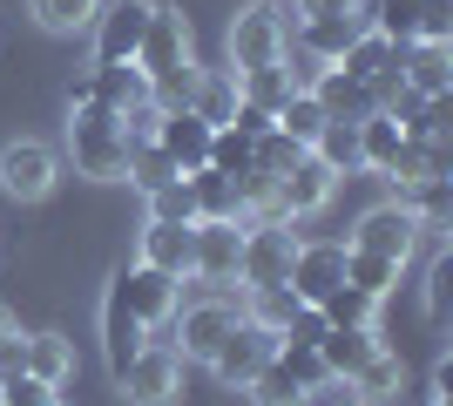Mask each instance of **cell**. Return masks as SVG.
<instances>
[{"label":"cell","instance_id":"6da1fadb","mask_svg":"<svg viewBox=\"0 0 453 406\" xmlns=\"http://www.w3.org/2000/svg\"><path fill=\"white\" fill-rule=\"evenodd\" d=\"M135 68L150 75V96L163 102V109L189 102V81H196V34H189L183 7H156V0H150V27H142Z\"/></svg>","mask_w":453,"mask_h":406},{"label":"cell","instance_id":"7a4b0ae2","mask_svg":"<svg viewBox=\"0 0 453 406\" xmlns=\"http://www.w3.org/2000/svg\"><path fill=\"white\" fill-rule=\"evenodd\" d=\"M68 156H75V176H88V183H122V163H129L122 116L102 102L68 109Z\"/></svg>","mask_w":453,"mask_h":406},{"label":"cell","instance_id":"3957f363","mask_svg":"<svg viewBox=\"0 0 453 406\" xmlns=\"http://www.w3.org/2000/svg\"><path fill=\"white\" fill-rule=\"evenodd\" d=\"M284 41H291V7H284V0H250V7L230 14L224 68H230V75L271 68V61H284Z\"/></svg>","mask_w":453,"mask_h":406},{"label":"cell","instance_id":"277c9868","mask_svg":"<svg viewBox=\"0 0 453 406\" xmlns=\"http://www.w3.org/2000/svg\"><path fill=\"white\" fill-rule=\"evenodd\" d=\"M271 359H278V332H265L257 318H237V326L217 339V352H210L203 366H210V379H217L224 393H244Z\"/></svg>","mask_w":453,"mask_h":406},{"label":"cell","instance_id":"5b68a950","mask_svg":"<svg viewBox=\"0 0 453 406\" xmlns=\"http://www.w3.org/2000/svg\"><path fill=\"white\" fill-rule=\"evenodd\" d=\"M345 244H352V251H372V257H393V264L406 271V257L419 251V211L406 196H386V203L359 211V224H352Z\"/></svg>","mask_w":453,"mask_h":406},{"label":"cell","instance_id":"8992f818","mask_svg":"<svg viewBox=\"0 0 453 406\" xmlns=\"http://www.w3.org/2000/svg\"><path fill=\"white\" fill-rule=\"evenodd\" d=\"M55 183H61V149H55V142L14 135V142L0 149V190L14 196V203H48Z\"/></svg>","mask_w":453,"mask_h":406},{"label":"cell","instance_id":"52a82bcc","mask_svg":"<svg viewBox=\"0 0 453 406\" xmlns=\"http://www.w3.org/2000/svg\"><path fill=\"white\" fill-rule=\"evenodd\" d=\"M115 393H122L129 406H176V400H183V352L150 339L129 366L115 372Z\"/></svg>","mask_w":453,"mask_h":406},{"label":"cell","instance_id":"ba28073f","mask_svg":"<svg viewBox=\"0 0 453 406\" xmlns=\"http://www.w3.org/2000/svg\"><path fill=\"white\" fill-rule=\"evenodd\" d=\"M304 237L284 224V217H257V224H244V264H237V291L250 285H284L291 278V257H298Z\"/></svg>","mask_w":453,"mask_h":406},{"label":"cell","instance_id":"9c48e42d","mask_svg":"<svg viewBox=\"0 0 453 406\" xmlns=\"http://www.w3.org/2000/svg\"><path fill=\"white\" fill-rule=\"evenodd\" d=\"M237 318H244V305H237V298H230V291H203V298H189V305H176V352H183V366L189 359H196V366H203L210 352H217V339H224L230 326H237Z\"/></svg>","mask_w":453,"mask_h":406},{"label":"cell","instance_id":"30bf717a","mask_svg":"<svg viewBox=\"0 0 453 406\" xmlns=\"http://www.w3.org/2000/svg\"><path fill=\"white\" fill-rule=\"evenodd\" d=\"M332 196H339V170H332L319 149H304L298 163H291V170L271 183V203H278L284 224H304V217H319Z\"/></svg>","mask_w":453,"mask_h":406},{"label":"cell","instance_id":"8fae6325","mask_svg":"<svg viewBox=\"0 0 453 406\" xmlns=\"http://www.w3.org/2000/svg\"><path fill=\"white\" fill-rule=\"evenodd\" d=\"M237 264H244V224H237V217H196V264H189V285L230 291L237 285Z\"/></svg>","mask_w":453,"mask_h":406},{"label":"cell","instance_id":"7c38bea8","mask_svg":"<svg viewBox=\"0 0 453 406\" xmlns=\"http://www.w3.org/2000/svg\"><path fill=\"white\" fill-rule=\"evenodd\" d=\"M109 285L122 291V305H129L150 332H163L176 318V305H183V285H176L170 271H156V264H122Z\"/></svg>","mask_w":453,"mask_h":406},{"label":"cell","instance_id":"4fadbf2b","mask_svg":"<svg viewBox=\"0 0 453 406\" xmlns=\"http://www.w3.org/2000/svg\"><path fill=\"white\" fill-rule=\"evenodd\" d=\"M291 298L298 305H325L332 291L345 285V237H319V244H298V257H291Z\"/></svg>","mask_w":453,"mask_h":406},{"label":"cell","instance_id":"5bb4252c","mask_svg":"<svg viewBox=\"0 0 453 406\" xmlns=\"http://www.w3.org/2000/svg\"><path fill=\"white\" fill-rule=\"evenodd\" d=\"M135 264H156V271H170L176 285H189V264H196V224L142 217V237H135Z\"/></svg>","mask_w":453,"mask_h":406},{"label":"cell","instance_id":"9a60e30c","mask_svg":"<svg viewBox=\"0 0 453 406\" xmlns=\"http://www.w3.org/2000/svg\"><path fill=\"white\" fill-rule=\"evenodd\" d=\"M142 27H150V0H109V7H95V20H88L95 61H135Z\"/></svg>","mask_w":453,"mask_h":406},{"label":"cell","instance_id":"2e32d148","mask_svg":"<svg viewBox=\"0 0 453 406\" xmlns=\"http://www.w3.org/2000/svg\"><path fill=\"white\" fill-rule=\"evenodd\" d=\"M156 149L170 156L176 170H203L210 163V122L196 116V109H183V102H176V109H163V122H156Z\"/></svg>","mask_w":453,"mask_h":406},{"label":"cell","instance_id":"e0dca14e","mask_svg":"<svg viewBox=\"0 0 453 406\" xmlns=\"http://www.w3.org/2000/svg\"><path fill=\"white\" fill-rule=\"evenodd\" d=\"M95 326H102V359H109V372H122L135 359V352L150 346V326L135 318L129 305H122V291H102V311H95Z\"/></svg>","mask_w":453,"mask_h":406},{"label":"cell","instance_id":"ac0fdd59","mask_svg":"<svg viewBox=\"0 0 453 406\" xmlns=\"http://www.w3.org/2000/svg\"><path fill=\"white\" fill-rule=\"evenodd\" d=\"M379 346H386V332H379V326H325L319 359H325V372H332V387H345Z\"/></svg>","mask_w":453,"mask_h":406},{"label":"cell","instance_id":"d6986e66","mask_svg":"<svg viewBox=\"0 0 453 406\" xmlns=\"http://www.w3.org/2000/svg\"><path fill=\"white\" fill-rule=\"evenodd\" d=\"M88 88H95V102H102V109H115V116H129V109L156 102V96H150V75H142L135 61H95V68H88Z\"/></svg>","mask_w":453,"mask_h":406},{"label":"cell","instance_id":"ffe728a7","mask_svg":"<svg viewBox=\"0 0 453 406\" xmlns=\"http://www.w3.org/2000/svg\"><path fill=\"white\" fill-rule=\"evenodd\" d=\"M399 81H406L413 96H426V102H447L453 55H447V48H426V41H406V48H399Z\"/></svg>","mask_w":453,"mask_h":406},{"label":"cell","instance_id":"44dd1931","mask_svg":"<svg viewBox=\"0 0 453 406\" xmlns=\"http://www.w3.org/2000/svg\"><path fill=\"white\" fill-rule=\"evenodd\" d=\"M359 27H365V14H325V20H291V41L298 48H311L319 61H339L352 41H359Z\"/></svg>","mask_w":453,"mask_h":406},{"label":"cell","instance_id":"7402d4cb","mask_svg":"<svg viewBox=\"0 0 453 406\" xmlns=\"http://www.w3.org/2000/svg\"><path fill=\"white\" fill-rule=\"evenodd\" d=\"M345 393H359V400H372V406H386L393 393H406V359H399L393 346H379L372 359H365L352 379H345Z\"/></svg>","mask_w":453,"mask_h":406},{"label":"cell","instance_id":"603a6c76","mask_svg":"<svg viewBox=\"0 0 453 406\" xmlns=\"http://www.w3.org/2000/svg\"><path fill=\"white\" fill-rule=\"evenodd\" d=\"M27 372L61 393L75 379V339H68V332H27Z\"/></svg>","mask_w":453,"mask_h":406},{"label":"cell","instance_id":"cb8c5ba5","mask_svg":"<svg viewBox=\"0 0 453 406\" xmlns=\"http://www.w3.org/2000/svg\"><path fill=\"white\" fill-rule=\"evenodd\" d=\"M183 109H196L210 129H217V122H230V109H237V75H230V68H196Z\"/></svg>","mask_w":453,"mask_h":406},{"label":"cell","instance_id":"d4e9b609","mask_svg":"<svg viewBox=\"0 0 453 406\" xmlns=\"http://www.w3.org/2000/svg\"><path fill=\"white\" fill-rule=\"evenodd\" d=\"M189 196H196V217H237L244 224V196H237V183H230L224 170H189Z\"/></svg>","mask_w":453,"mask_h":406},{"label":"cell","instance_id":"484cf974","mask_svg":"<svg viewBox=\"0 0 453 406\" xmlns=\"http://www.w3.org/2000/svg\"><path fill=\"white\" fill-rule=\"evenodd\" d=\"M271 122H278V129L291 135L298 149H311V142H319V129H325L332 116H325V102L311 96V88H291V96H284V109H278Z\"/></svg>","mask_w":453,"mask_h":406},{"label":"cell","instance_id":"4316f807","mask_svg":"<svg viewBox=\"0 0 453 406\" xmlns=\"http://www.w3.org/2000/svg\"><path fill=\"white\" fill-rule=\"evenodd\" d=\"M399 142H406V135H399V122L386 116V109H372V116H359V170H386V163H393L399 156Z\"/></svg>","mask_w":453,"mask_h":406},{"label":"cell","instance_id":"83f0119b","mask_svg":"<svg viewBox=\"0 0 453 406\" xmlns=\"http://www.w3.org/2000/svg\"><path fill=\"white\" fill-rule=\"evenodd\" d=\"M345 285H359L365 298L386 305L393 285H399V264H393V257H372V251H352V244H345Z\"/></svg>","mask_w":453,"mask_h":406},{"label":"cell","instance_id":"f1b7e54d","mask_svg":"<svg viewBox=\"0 0 453 406\" xmlns=\"http://www.w3.org/2000/svg\"><path fill=\"white\" fill-rule=\"evenodd\" d=\"M176 176H183V170H176L156 142H129V163H122V183H129V190L150 196V190H163V183H176Z\"/></svg>","mask_w":453,"mask_h":406},{"label":"cell","instance_id":"f546056e","mask_svg":"<svg viewBox=\"0 0 453 406\" xmlns=\"http://www.w3.org/2000/svg\"><path fill=\"white\" fill-rule=\"evenodd\" d=\"M278 366L291 372V387H298L304 400H319V393H332V372H325L319 346H291V339H278Z\"/></svg>","mask_w":453,"mask_h":406},{"label":"cell","instance_id":"4dcf8cb0","mask_svg":"<svg viewBox=\"0 0 453 406\" xmlns=\"http://www.w3.org/2000/svg\"><path fill=\"white\" fill-rule=\"evenodd\" d=\"M311 149H319L325 163L339 170V183H345V176H359V122L332 116V122H325V129H319V142H311Z\"/></svg>","mask_w":453,"mask_h":406},{"label":"cell","instance_id":"1f68e13d","mask_svg":"<svg viewBox=\"0 0 453 406\" xmlns=\"http://www.w3.org/2000/svg\"><path fill=\"white\" fill-rule=\"evenodd\" d=\"M284 96H291V75H284V61H271V68H250V75H237V102H250V109H265V116H278Z\"/></svg>","mask_w":453,"mask_h":406},{"label":"cell","instance_id":"d6a6232c","mask_svg":"<svg viewBox=\"0 0 453 406\" xmlns=\"http://www.w3.org/2000/svg\"><path fill=\"white\" fill-rule=\"evenodd\" d=\"M237 305H244V318H257L265 332H284L291 311H298V298H291V285H250Z\"/></svg>","mask_w":453,"mask_h":406},{"label":"cell","instance_id":"836d02e7","mask_svg":"<svg viewBox=\"0 0 453 406\" xmlns=\"http://www.w3.org/2000/svg\"><path fill=\"white\" fill-rule=\"evenodd\" d=\"M102 0H27V14L48 27V34H88V20Z\"/></svg>","mask_w":453,"mask_h":406},{"label":"cell","instance_id":"e575fe53","mask_svg":"<svg viewBox=\"0 0 453 406\" xmlns=\"http://www.w3.org/2000/svg\"><path fill=\"white\" fill-rule=\"evenodd\" d=\"M319 311H325V326H379V298H365L359 285H339Z\"/></svg>","mask_w":453,"mask_h":406},{"label":"cell","instance_id":"d590c367","mask_svg":"<svg viewBox=\"0 0 453 406\" xmlns=\"http://www.w3.org/2000/svg\"><path fill=\"white\" fill-rule=\"evenodd\" d=\"M244 393H250V406H304V393L291 387V372H284L278 359H271V366L257 372V379H250Z\"/></svg>","mask_w":453,"mask_h":406},{"label":"cell","instance_id":"8d00e7d4","mask_svg":"<svg viewBox=\"0 0 453 406\" xmlns=\"http://www.w3.org/2000/svg\"><path fill=\"white\" fill-rule=\"evenodd\" d=\"M447 305H453V251L447 244H434V264H426V318H447Z\"/></svg>","mask_w":453,"mask_h":406},{"label":"cell","instance_id":"74e56055","mask_svg":"<svg viewBox=\"0 0 453 406\" xmlns=\"http://www.w3.org/2000/svg\"><path fill=\"white\" fill-rule=\"evenodd\" d=\"M142 203H150V217H170V224H196V196H189V176H176V183L150 190Z\"/></svg>","mask_w":453,"mask_h":406},{"label":"cell","instance_id":"f35d334b","mask_svg":"<svg viewBox=\"0 0 453 406\" xmlns=\"http://www.w3.org/2000/svg\"><path fill=\"white\" fill-rule=\"evenodd\" d=\"M298 156H304V149H298V142H291V135L278 129V122H271V129L257 135V170H265L271 183H278V176L291 170V163H298Z\"/></svg>","mask_w":453,"mask_h":406},{"label":"cell","instance_id":"ab89813d","mask_svg":"<svg viewBox=\"0 0 453 406\" xmlns=\"http://www.w3.org/2000/svg\"><path fill=\"white\" fill-rule=\"evenodd\" d=\"M413 41H426V48H447V41H453V0H419Z\"/></svg>","mask_w":453,"mask_h":406},{"label":"cell","instance_id":"60d3db41","mask_svg":"<svg viewBox=\"0 0 453 406\" xmlns=\"http://www.w3.org/2000/svg\"><path fill=\"white\" fill-rule=\"evenodd\" d=\"M0 400H7V406H55L61 393L48 387V379H35V372H14V379L0 387Z\"/></svg>","mask_w":453,"mask_h":406},{"label":"cell","instance_id":"b9f144b4","mask_svg":"<svg viewBox=\"0 0 453 406\" xmlns=\"http://www.w3.org/2000/svg\"><path fill=\"white\" fill-rule=\"evenodd\" d=\"M278 339H291V346H319V339H325V311L319 305H298V311H291V326H284Z\"/></svg>","mask_w":453,"mask_h":406},{"label":"cell","instance_id":"7bdbcfd3","mask_svg":"<svg viewBox=\"0 0 453 406\" xmlns=\"http://www.w3.org/2000/svg\"><path fill=\"white\" fill-rule=\"evenodd\" d=\"M298 20H325V14H365V0H291Z\"/></svg>","mask_w":453,"mask_h":406},{"label":"cell","instance_id":"ee69618b","mask_svg":"<svg viewBox=\"0 0 453 406\" xmlns=\"http://www.w3.org/2000/svg\"><path fill=\"white\" fill-rule=\"evenodd\" d=\"M14 372H27V332H14V339H0V387H7Z\"/></svg>","mask_w":453,"mask_h":406},{"label":"cell","instance_id":"f6af8a7d","mask_svg":"<svg viewBox=\"0 0 453 406\" xmlns=\"http://www.w3.org/2000/svg\"><path fill=\"white\" fill-rule=\"evenodd\" d=\"M426 406H453V359H440L434 379H426V393H419Z\"/></svg>","mask_w":453,"mask_h":406},{"label":"cell","instance_id":"bcb514c9","mask_svg":"<svg viewBox=\"0 0 453 406\" xmlns=\"http://www.w3.org/2000/svg\"><path fill=\"white\" fill-rule=\"evenodd\" d=\"M14 332H20V318H14L7 305H0V339H14Z\"/></svg>","mask_w":453,"mask_h":406},{"label":"cell","instance_id":"7dc6e473","mask_svg":"<svg viewBox=\"0 0 453 406\" xmlns=\"http://www.w3.org/2000/svg\"><path fill=\"white\" fill-rule=\"evenodd\" d=\"M325 406H372V400H359V393H332Z\"/></svg>","mask_w":453,"mask_h":406},{"label":"cell","instance_id":"c3c4849f","mask_svg":"<svg viewBox=\"0 0 453 406\" xmlns=\"http://www.w3.org/2000/svg\"><path fill=\"white\" fill-rule=\"evenodd\" d=\"M55 406H68V400H55Z\"/></svg>","mask_w":453,"mask_h":406},{"label":"cell","instance_id":"681fc988","mask_svg":"<svg viewBox=\"0 0 453 406\" xmlns=\"http://www.w3.org/2000/svg\"><path fill=\"white\" fill-rule=\"evenodd\" d=\"M413 406H426V400H413Z\"/></svg>","mask_w":453,"mask_h":406},{"label":"cell","instance_id":"f907efd6","mask_svg":"<svg viewBox=\"0 0 453 406\" xmlns=\"http://www.w3.org/2000/svg\"><path fill=\"white\" fill-rule=\"evenodd\" d=\"M0 406H7V400H0Z\"/></svg>","mask_w":453,"mask_h":406}]
</instances>
